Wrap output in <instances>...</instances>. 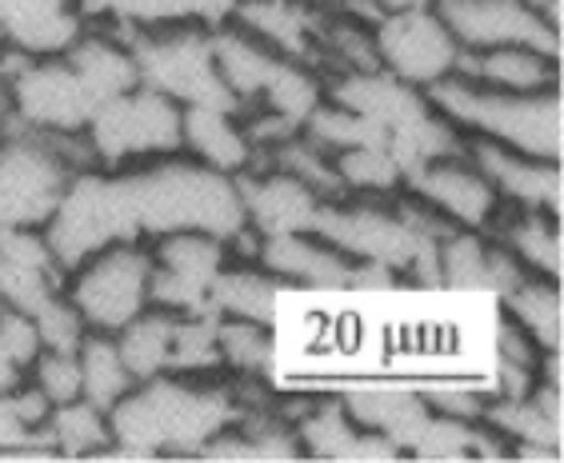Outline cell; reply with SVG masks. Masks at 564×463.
Masks as SVG:
<instances>
[{"instance_id": "d4e9b609", "label": "cell", "mask_w": 564, "mask_h": 463, "mask_svg": "<svg viewBox=\"0 0 564 463\" xmlns=\"http://www.w3.org/2000/svg\"><path fill=\"white\" fill-rule=\"evenodd\" d=\"M217 352L225 376L264 384L276 372V323L217 316Z\"/></svg>"}, {"instance_id": "9a60e30c", "label": "cell", "mask_w": 564, "mask_h": 463, "mask_svg": "<svg viewBox=\"0 0 564 463\" xmlns=\"http://www.w3.org/2000/svg\"><path fill=\"white\" fill-rule=\"evenodd\" d=\"M321 12L325 9H308L301 0H237L228 21L269 44L272 53L328 76L325 53H321Z\"/></svg>"}, {"instance_id": "8992f818", "label": "cell", "mask_w": 564, "mask_h": 463, "mask_svg": "<svg viewBox=\"0 0 564 463\" xmlns=\"http://www.w3.org/2000/svg\"><path fill=\"white\" fill-rule=\"evenodd\" d=\"M61 284L88 332L117 335L152 304V244L144 236L117 240L68 268Z\"/></svg>"}, {"instance_id": "5bb4252c", "label": "cell", "mask_w": 564, "mask_h": 463, "mask_svg": "<svg viewBox=\"0 0 564 463\" xmlns=\"http://www.w3.org/2000/svg\"><path fill=\"white\" fill-rule=\"evenodd\" d=\"M240 200H245V220L257 236H289V232H313V220L325 205V196L308 188L296 176L281 168L252 164L237 173Z\"/></svg>"}, {"instance_id": "2e32d148", "label": "cell", "mask_w": 564, "mask_h": 463, "mask_svg": "<svg viewBox=\"0 0 564 463\" xmlns=\"http://www.w3.org/2000/svg\"><path fill=\"white\" fill-rule=\"evenodd\" d=\"M468 156L477 168L489 176L497 188L500 205L512 208H544V212H564V176L561 161H541V156H524V152L500 148L489 141H465Z\"/></svg>"}, {"instance_id": "4dcf8cb0", "label": "cell", "mask_w": 564, "mask_h": 463, "mask_svg": "<svg viewBox=\"0 0 564 463\" xmlns=\"http://www.w3.org/2000/svg\"><path fill=\"white\" fill-rule=\"evenodd\" d=\"M0 352L12 360V364L29 372L33 360L44 352V340H41V328L29 312H17V308H4L0 304Z\"/></svg>"}, {"instance_id": "ac0fdd59", "label": "cell", "mask_w": 564, "mask_h": 463, "mask_svg": "<svg viewBox=\"0 0 564 463\" xmlns=\"http://www.w3.org/2000/svg\"><path fill=\"white\" fill-rule=\"evenodd\" d=\"M340 404L360 428L377 431L389 443L401 448V455L413 452L416 436L429 423L433 408L424 404L421 388H409V384H397V379H365V384H352V388L340 392Z\"/></svg>"}, {"instance_id": "603a6c76", "label": "cell", "mask_w": 564, "mask_h": 463, "mask_svg": "<svg viewBox=\"0 0 564 463\" xmlns=\"http://www.w3.org/2000/svg\"><path fill=\"white\" fill-rule=\"evenodd\" d=\"M284 288L272 272H264L252 256L228 260L220 276L208 288V312L213 316H237V320L276 323V304Z\"/></svg>"}, {"instance_id": "4316f807", "label": "cell", "mask_w": 564, "mask_h": 463, "mask_svg": "<svg viewBox=\"0 0 564 463\" xmlns=\"http://www.w3.org/2000/svg\"><path fill=\"white\" fill-rule=\"evenodd\" d=\"M76 360H80V399L97 404L100 411L117 408L137 384V376L120 356L117 335L109 332H85V340L76 344Z\"/></svg>"}, {"instance_id": "484cf974", "label": "cell", "mask_w": 564, "mask_h": 463, "mask_svg": "<svg viewBox=\"0 0 564 463\" xmlns=\"http://www.w3.org/2000/svg\"><path fill=\"white\" fill-rule=\"evenodd\" d=\"M436 288L453 291H492V240L489 232L453 228L436 240Z\"/></svg>"}, {"instance_id": "8fae6325", "label": "cell", "mask_w": 564, "mask_h": 463, "mask_svg": "<svg viewBox=\"0 0 564 463\" xmlns=\"http://www.w3.org/2000/svg\"><path fill=\"white\" fill-rule=\"evenodd\" d=\"M404 192L416 196L429 212H436L445 224L468 228V232H489V224L500 212V196L489 184V176L480 173L477 161L468 156V148L441 152L429 156L404 176Z\"/></svg>"}, {"instance_id": "d590c367", "label": "cell", "mask_w": 564, "mask_h": 463, "mask_svg": "<svg viewBox=\"0 0 564 463\" xmlns=\"http://www.w3.org/2000/svg\"><path fill=\"white\" fill-rule=\"evenodd\" d=\"M301 4H308V9H340L345 0H301Z\"/></svg>"}, {"instance_id": "9c48e42d", "label": "cell", "mask_w": 564, "mask_h": 463, "mask_svg": "<svg viewBox=\"0 0 564 463\" xmlns=\"http://www.w3.org/2000/svg\"><path fill=\"white\" fill-rule=\"evenodd\" d=\"M372 41H377L380 73L424 88V92L441 85L445 76H453L456 65H460V44L453 41V33L445 29V21L436 16L429 0L389 9L372 24Z\"/></svg>"}, {"instance_id": "d6a6232c", "label": "cell", "mask_w": 564, "mask_h": 463, "mask_svg": "<svg viewBox=\"0 0 564 463\" xmlns=\"http://www.w3.org/2000/svg\"><path fill=\"white\" fill-rule=\"evenodd\" d=\"M176 4H181V16H188V21L220 24L228 21V12H232L237 0H176Z\"/></svg>"}, {"instance_id": "cb8c5ba5", "label": "cell", "mask_w": 564, "mask_h": 463, "mask_svg": "<svg viewBox=\"0 0 564 463\" xmlns=\"http://www.w3.org/2000/svg\"><path fill=\"white\" fill-rule=\"evenodd\" d=\"M500 312H509L512 320L521 323L524 332L544 348V352H561L564 344V296L561 280H549V276H536V272H524L521 280L512 284L505 296H500Z\"/></svg>"}, {"instance_id": "7402d4cb", "label": "cell", "mask_w": 564, "mask_h": 463, "mask_svg": "<svg viewBox=\"0 0 564 463\" xmlns=\"http://www.w3.org/2000/svg\"><path fill=\"white\" fill-rule=\"evenodd\" d=\"M185 152L228 176L245 173L252 164V156H257L249 132H245V120H240V108H225V104L185 108Z\"/></svg>"}, {"instance_id": "30bf717a", "label": "cell", "mask_w": 564, "mask_h": 463, "mask_svg": "<svg viewBox=\"0 0 564 463\" xmlns=\"http://www.w3.org/2000/svg\"><path fill=\"white\" fill-rule=\"evenodd\" d=\"M429 4L460 44V53L524 44L561 56L564 48L561 24L549 21L529 0H429Z\"/></svg>"}, {"instance_id": "836d02e7", "label": "cell", "mask_w": 564, "mask_h": 463, "mask_svg": "<svg viewBox=\"0 0 564 463\" xmlns=\"http://www.w3.org/2000/svg\"><path fill=\"white\" fill-rule=\"evenodd\" d=\"M17 384H24V372L17 364H12L4 352H0V392H12Z\"/></svg>"}, {"instance_id": "83f0119b", "label": "cell", "mask_w": 564, "mask_h": 463, "mask_svg": "<svg viewBox=\"0 0 564 463\" xmlns=\"http://www.w3.org/2000/svg\"><path fill=\"white\" fill-rule=\"evenodd\" d=\"M176 320H181V312H173V308H161V304H149L137 320H129L117 332L120 356H124V364H129V372L137 379H149V376H161V372H169Z\"/></svg>"}, {"instance_id": "ba28073f", "label": "cell", "mask_w": 564, "mask_h": 463, "mask_svg": "<svg viewBox=\"0 0 564 463\" xmlns=\"http://www.w3.org/2000/svg\"><path fill=\"white\" fill-rule=\"evenodd\" d=\"M73 168L41 132H0V228H44Z\"/></svg>"}, {"instance_id": "1f68e13d", "label": "cell", "mask_w": 564, "mask_h": 463, "mask_svg": "<svg viewBox=\"0 0 564 463\" xmlns=\"http://www.w3.org/2000/svg\"><path fill=\"white\" fill-rule=\"evenodd\" d=\"M492 348H497V360H505V364L541 367V360H544V348L536 344V340H532V335L524 332L521 323L512 320L509 312H500L497 340H492Z\"/></svg>"}, {"instance_id": "8d00e7d4", "label": "cell", "mask_w": 564, "mask_h": 463, "mask_svg": "<svg viewBox=\"0 0 564 463\" xmlns=\"http://www.w3.org/2000/svg\"><path fill=\"white\" fill-rule=\"evenodd\" d=\"M372 4H380V9H404V4H421V0H372Z\"/></svg>"}, {"instance_id": "3957f363", "label": "cell", "mask_w": 564, "mask_h": 463, "mask_svg": "<svg viewBox=\"0 0 564 463\" xmlns=\"http://www.w3.org/2000/svg\"><path fill=\"white\" fill-rule=\"evenodd\" d=\"M429 100L465 141H489L500 148L524 152V156H541V161L564 156L561 88L509 92V88L477 85L453 73L429 88Z\"/></svg>"}, {"instance_id": "44dd1931", "label": "cell", "mask_w": 564, "mask_h": 463, "mask_svg": "<svg viewBox=\"0 0 564 463\" xmlns=\"http://www.w3.org/2000/svg\"><path fill=\"white\" fill-rule=\"evenodd\" d=\"M456 76H468L489 88H509V92H541V88H561V56L524 48V44L480 48V53H460Z\"/></svg>"}, {"instance_id": "277c9868", "label": "cell", "mask_w": 564, "mask_h": 463, "mask_svg": "<svg viewBox=\"0 0 564 463\" xmlns=\"http://www.w3.org/2000/svg\"><path fill=\"white\" fill-rule=\"evenodd\" d=\"M112 29V24H109ZM137 56L141 85L156 88L176 104H225L237 108L220 80L217 56H213V24L205 21H164L144 29H117Z\"/></svg>"}, {"instance_id": "f546056e", "label": "cell", "mask_w": 564, "mask_h": 463, "mask_svg": "<svg viewBox=\"0 0 564 463\" xmlns=\"http://www.w3.org/2000/svg\"><path fill=\"white\" fill-rule=\"evenodd\" d=\"M24 379L41 392L48 404H68L80 399V360L68 348H44L41 356L33 360V367L24 372Z\"/></svg>"}, {"instance_id": "e575fe53", "label": "cell", "mask_w": 564, "mask_h": 463, "mask_svg": "<svg viewBox=\"0 0 564 463\" xmlns=\"http://www.w3.org/2000/svg\"><path fill=\"white\" fill-rule=\"evenodd\" d=\"M529 4H536V9H541L549 21L561 24V0H529Z\"/></svg>"}, {"instance_id": "e0dca14e", "label": "cell", "mask_w": 564, "mask_h": 463, "mask_svg": "<svg viewBox=\"0 0 564 463\" xmlns=\"http://www.w3.org/2000/svg\"><path fill=\"white\" fill-rule=\"evenodd\" d=\"M88 29L80 0H0V48L56 56Z\"/></svg>"}, {"instance_id": "6da1fadb", "label": "cell", "mask_w": 564, "mask_h": 463, "mask_svg": "<svg viewBox=\"0 0 564 463\" xmlns=\"http://www.w3.org/2000/svg\"><path fill=\"white\" fill-rule=\"evenodd\" d=\"M240 392L225 372L188 376L161 372L137 379L129 396L109 411L112 448L109 455L161 460V455H200L220 428L237 420Z\"/></svg>"}, {"instance_id": "d6986e66", "label": "cell", "mask_w": 564, "mask_h": 463, "mask_svg": "<svg viewBox=\"0 0 564 463\" xmlns=\"http://www.w3.org/2000/svg\"><path fill=\"white\" fill-rule=\"evenodd\" d=\"M293 428L301 455H313V460H401V448L377 431L360 428L340 399L301 408V416H293Z\"/></svg>"}, {"instance_id": "7c38bea8", "label": "cell", "mask_w": 564, "mask_h": 463, "mask_svg": "<svg viewBox=\"0 0 564 463\" xmlns=\"http://www.w3.org/2000/svg\"><path fill=\"white\" fill-rule=\"evenodd\" d=\"M152 304L173 312H208V288L220 276L232 244L205 232L152 236Z\"/></svg>"}, {"instance_id": "52a82bcc", "label": "cell", "mask_w": 564, "mask_h": 463, "mask_svg": "<svg viewBox=\"0 0 564 463\" xmlns=\"http://www.w3.org/2000/svg\"><path fill=\"white\" fill-rule=\"evenodd\" d=\"M85 136L100 168H132L185 148V104L156 88L137 85L109 97L88 117Z\"/></svg>"}, {"instance_id": "5b68a950", "label": "cell", "mask_w": 564, "mask_h": 463, "mask_svg": "<svg viewBox=\"0 0 564 463\" xmlns=\"http://www.w3.org/2000/svg\"><path fill=\"white\" fill-rule=\"evenodd\" d=\"M41 232L61 272L76 268L85 256L109 249L117 240L141 236L124 173H112V168H85V173H76Z\"/></svg>"}, {"instance_id": "f1b7e54d", "label": "cell", "mask_w": 564, "mask_h": 463, "mask_svg": "<svg viewBox=\"0 0 564 463\" xmlns=\"http://www.w3.org/2000/svg\"><path fill=\"white\" fill-rule=\"evenodd\" d=\"M44 431H48L53 452L68 455V460L109 455V448H112L109 411H100L97 404H88V399L56 404V408L48 411V420H44Z\"/></svg>"}, {"instance_id": "4fadbf2b", "label": "cell", "mask_w": 564, "mask_h": 463, "mask_svg": "<svg viewBox=\"0 0 564 463\" xmlns=\"http://www.w3.org/2000/svg\"><path fill=\"white\" fill-rule=\"evenodd\" d=\"M257 264L272 272L284 288L301 291H357L360 288V264L333 249L316 232H289V236H264L257 240Z\"/></svg>"}, {"instance_id": "7a4b0ae2", "label": "cell", "mask_w": 564, "mask_h": 463, "mask_svg": "<svg viewBox=\"0 0 564 463\" xmlns=\"http://www.w3.org/2000/svg\"><path fill=\"white\" fill-rule=\"evenodd\" d=\"M117 173H124L137 232L144 240L169 232H205L232 244L240 232H249L237 176L196 161L185 148Z\"/></svg>"}, {"instance_id": "ffe728a7", "label": "cell", "mask_w": 564, "mask_h": 463, "mask_svg": "<svg viewBox=\"0 0 564 463\" xmlns=\"http://www.w3.org/2000/svg\"><path fill=\"white\" fill-rule=\"evenodd\" d=\"M489 236L509 252L524 272L561 280L564 276V232L561 216L544 208H512L500 205L497 220L489 224Z\"/></svg>"}]
</instances>
